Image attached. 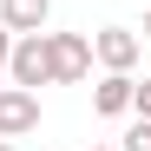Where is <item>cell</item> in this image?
Listing matches in <instances>:
<instances>
[{"label": "cell", "instance_id": "1", "mask_svg": "<svg viewBox=\"0 0 151 151\" xmlns=\"http://www.w3.org/2000/svg\"><path fill=\"white\" fill-rule=\"evenodd\" d=\"M92 72V33H46V86H79Z\"/></svg>", "mask_w": 151, "mask_h": 151}, {"label": "cell", "instance_id": "2", "mask_svg": "<svg viewBox=\"0 0 151 151\" xmlns=\"http://www.w3.org/2000/svg\"><path fill=\"white\" fill-rule=\"evenodd\" d=\"M7 79L27 86V92L46 86V33H13V46H7Z\"/></svg>", "mask_w": 151, "mask_h": 151}, {"label": "cell", "instance_id": "3", "mask_svg": "<svg viewBox=\"0 0 151 151\" xmlns=\"http://www.w3.org/2000/svg\"><path fill=\"white\" fill-rule=\"evenodd\" d=\"M138 53H145V40H138L132 27H99V33H92V59L105 66V72H132Z\"/></svg>", "mask_w": 151, "mask_h": 151}, {"label": "cell", "instance_id": "4", "mask_svg": "<svg viewBox=\"0 0 151 151\" xmlns=\"http://www.w3.org/2000/svg\"><path fill=\"white\" fill-rule=\"evenodd\" d=\"M27 132H40V92L0 86V138H27Z\"/></svg>", "mask_w": 151, "mask_h": 151}, {"label": "cell", "instance_id": "5", "mask_svg": "<svg viewBox=\"0 0 151 151\" xmlns=\"http://www.w3.org/2000/svg\"><path fill=\"white\" fill-rule=\"evenodd\" d=\"M53 0H0V27L7 33H46Z\"/></svg>", "mask_w": 151, "mask_h": 151}, {"label": "cell", "instance_id": "6", "mask_svg": "<svg viewBox=\"0 0 151 151\" xmlns=\"http://www.w3.org/2000/svg\"><path fill=\"white\" fill-rule=\"evenodd\" d=\"M92 112L99 118H125L132 112V72H105V79L92 86Z\"/></svg>", "mask_w": 151, "mask_h": 151}, {"label": "cell", "instance_id": "7", "mask_svg": "<svg viewBox=\"0 0 151 151\" xmlns=\"http://www.w3.org/2000/svg\"><path fill=\"white\" fill-rule=\"evenodd\" d=\"M118 151H151V118H132V132H125Z\"/></svg>", "mask_w": 151, "mask_h": 151}, {"label": "cell", "instance_id": "8", "mask_svg": "<svg viewBox=\"0 0 151 151\" xmlns=\"http://www.w3.org/2000/svg\"><path fill=\"white\" fill-rule=\"evenodd\" d=\"M132 118H151V72L132 79Z\"/></svg>", "mask_w": 151, "mask_h": 151}, {"label": "cell", "instance_id": "9", "mask_svg": "<svg viewBox=\"0 0 151 151\" xmlns=\"http://www.w3.org/2000/svg\"><path fill=\"white\" fill-rule=\"evenodd\" d=\"M7 46H13V33H7V27H0V72H7Z\"/></svg>", "mask_w": 151, "mask_h": 151}, {"label": "cell", "instance_id": "10", "mask_svg": "<svg viewBox=\"0 0 151 151\" xmlns=\"http://www.w3.org/2000/svg\"><path fill=\"white\" fill-rule=\"evenodd\" d=\"M145 40H151V7H145Z\"/></svg>", "mask_w": 151, "mask_h": 151}, {"label": "cell", "instance_id": "11", "mask_svg": "<svg viewBox=\"0 0 151 151\" xmlns=\"http://www.w3.org/2000/svg\"><path fill=\"white\" fill-rule=\"evenodd\" d=\"M0 151H13V138H0Z\"/></svg>", "mask_w": 151, "mask_h": 151}, {"label": "cell", "instance_id": "12", "mask_svg": "<svg viewBox=\"0 0 151 151\" xmlns=\"http://www.w3.org/2000/svg\"><path fill=\"white\" fill-rule=\"evenodd\" d=\"M92 151H118V145H92Z\"/></svg>", "mask_w": 151, "mask_h": 151}]
</instances>
